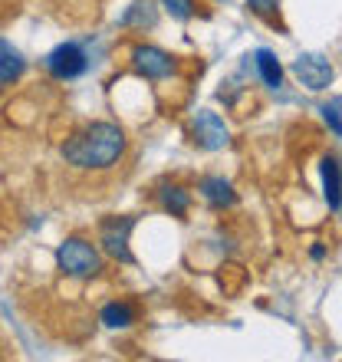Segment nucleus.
Instances as JSON below:
<instances>
[{
  "mask_svg": "<svg viewBox=\"0 0 342 362\" xmlns=\"http://www.w3.org/2000/svg\"><path fill=\"white\" fill-rule=\"evenodd\" d=\"M129 139L125 129L115 122H89L86 129L73 132L63 142V162L79 168V172H105L112 165L122 162Z\"/></svg>",
  "mask_w": 342,
  "mask_h": 362,
  "instance_id": "1",
  "label": "nucleus"
},
{
  "mask_svg": "<svg viewBox=\"0 0 342 362\" xmlns=\"http://www.w3.org/2000/svg\"><path fill=\"white\" fill-rule=\"evenodd\" d=\"M57 267L73 280H93L102 274V254L86 238H66L57 247Z\"/></svg>",
  "mask_w": 342,
  "mask_h": 362,
  "instance_id": "2",
  "label": "nucleus"
},
{
  "mask_svg": "<svg viewBox=\"0 0 342 362\" xmlns=\"http://www.w3.org/2000/svg\"><path fill=\"white\" fill-rule=\"evenodd\" d=\"M132 66H135V73L145 79H168L178 73L175 57L162 47H152V43H138V47L132 49Z\"/></svg>",
  "mask_w": 342,
  "mask_h": 362,
  "instance_id": "3",
  "label": "nucleus"
},
{
  "mask_svg": "<svg viewBox=\"0 0 342 362\" xmlns=\"http://www.w3.org/2000/svg\"><path fill=\"white\" fill-rule=\"evenodd\" d=\"M135 228V218H105L99 224V244L112 260L119 264H132V250H129V234Z\"/></svg>",
  "mask_w": 342,
  "mask_h": 362,
  "instance_id": "4",
  "label": "nucleus"
},
{
  "mask_svg": "<svg viewBox=\"0 0 342 362\" xmlns=\"http://www.w3.org/2000/svg\"><path fill=\"white\" fill-rule=\"evenodd\" d=\"M47 69L53 79H79L89 69V57H86V49L79 47V43H59L53 53L47 57Z\"/></svg>",
  "mask_w": 342,
  "mask_h": 362,
  "instance_id": "5",
  "label": "nucleus"
},
{
  "mask_svg": "<svg viewBox=\"0 0 342 362\" xmlns=\"http://www.w3.org/2000/svg\"><path fill=\"white\" fill-rule=\"evenodd\" d=\"M191 135H194V142H198L204 152H220V148L230 142V129L224 125V119H220L218 112H211V109H198L194 122H191Z\"/></svg>",
  "mask_w": 342,
  "mask_h": 362,
  "instance_id": "6",
  "label": "nucleus"
},
{
  "mask_svg": "<svg viewBox=\"0 0 342 362\" xmlns=\"http://www.w3.org/2000/svg\"><path fill=\"white\" fill-rule=\"evenodd\" d=\"M293 76L303 83L306 89H313V93H319V89H326L329 83H333V66H329V59L319 57V53H303V57L293 63Z\"/></svg>",
  "mask_w": 342,
  "mask_h": 362,
  "instance_id": "7",
  "label": "nucleus"
},
{
  "mask_svg": "<svg viewBox=\"0 0 342 362\" xmlns=\"http://www.w3.org/2000/svg\"><path fill=\"white\" fill-rule=\"evenodd\" d=\"M198 191H201V198L208 201L214 211H224V208H234V204H237V191H234V185H230L228 178H220V175L201 178Z\"/></svg>",
  "mask_w": 342,
  "mask_h": 362,
  "instance_id": "8",
  "label": "nucleus"
},
{
  "mask_svg": "<svg viewBox=\"0 0 342 362\" xmlns=\"http://www.w3.org/2000/svg\"><path fill=\"white\" fill-rule=\"evenodd\" d=\"M323 194H326V204L333 211L342 208V168L333 155L323 158Z\"/></svg>",
  "mask_w": 342,
  "mask_h": 362,
  "instance_id": "9",
  "label": "nucleus"
},
{
  "mask_svg": "<svg viewBox=\"0 0 342 362\" xmlns=\"http://www.w3.org/2000/svg\"><path fill=\"white\" fill-rule=\"evenodd\" d=\"M158 204H162V211L171 214V218H184L191 211V194L181 185H162L158 188Z\"/></svg>",
  "mask_w": 342,
  "mask_h": 362,
  "instance_id": "10",
  "label": "nucleus"
},
{
  "mask_svg": "<svg viewBox=\"0 0 342 362\" xmlns=\"http://www.w3.org/2000/svg\"><path fill=\"white\" fill-rule=\"evenodd\" d=\"M23 69H27V59L20 57L7 40H0V86L17 83V79L23 76Z\"/></svg>",
  "mask_w": 342,
  "mask_h": 362,
  "instance_id": "11",
  "label": "nucleus"
},
{
  "mask_svg": "<svg viewBox=\"0 0 342 362\" xmlns=\"http://www.w3.org/2000/svg\"><path fill=\"white\" fill-rule=\"evenodd\" d=\"M254 59H256V73H260V79H264L266 86L270 89L283 86V66H280V59H276L273 49H256Z\"/></svg>",
  "mask_w": 342,
  "mask_h": 362,
  "instance_id": "12",
  "label": "nucleus"
},
{
  "mask_svg": "<svg viewBox=\"0 0 342 362\" xmlns=\"http://www.w3.org/2000/svg\"><path fill=\"white\" fill-rule=\"evenodd\" d=\"M135 306L132 303H125V300H112V303H105L102 306V313H99V320H102L109 329H125V326H132L135 323Z\"/></svg>",
  "mask_w": 342,
  "mask_h": 362,
  "instance_id": "13",
  "label": "nucleus"
},
{
  "mask_svg": "<svg viewBox=\"0 0 342 362\" xmlns=\"http://www.w3.org/2000/svg\"><path fill=\"white\" fill-rule=\"evenodd\" d=\"M122 27H155V7L148 0H135L132 7L125 10Z\"/></svg>",
  "mask_w": 342,
  "mask_h": 362,
  "instance_id": "14",
  "label": "nucleus"
},
{
  "mask_svg": "<svg viewBox=\"0 0 342 362\" xmlns=\"http://www.w3.org/2000/svg\"><path fill=\"white\" fill-rule=\"evenodd\" d=\"M162 10L175 20H191L194 17V0H158Z\"/></svg>",
  "mask_w": 342,
  "mask_h": 362,
  "instance_id": "15",
  "label": "nucleus"
},
{
  "mask_svg": "<svg viewBox=\"0 0 342 362\" xmlns=\"http://www.w3.org/2000/svg\"><path fill=\"white\" fill-rule=\"evenodd\" d=\"M323 119L329 122V129H333V132L342 139V99H336V103H326V105H323Z\"/></svg>",
  "mask_w": 342,
  "mask_h": 362,
  "instance_id": "16",
  "label": "nucleus"
},
{
  "mask_svg": "<svg viewBox=\"0 0 342 362\" xmlns=\"http://www.w3.org/2000/svg\"><path fill=\"white\" fill-rule=\"evenodd\" d=\"M247 4H250L254 13H260V17H270V13L276 10V0H247Z\"/></svg>",
  "mask_w": 342,
  "mask_h": 362,
  "instance_id": "17",
  "label": "nucleus"
},
{
  "mask_svg": "<svg viewBox=\"0 0 342 362\" xmlns=\"http://www.w3.org/2000/svg\"><path fill=\"white\" fill-rule=\"evenodd\" d=\"M309 257H313V260H323L326 257V247H319V244H316V247L309 250Z\"/></svg>",
  "mask_w": 342,
  "mask_h": 362,
  "instance_id": "18",
  "label": "nucleus"
}]
</instances>
